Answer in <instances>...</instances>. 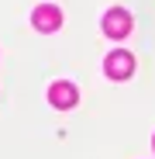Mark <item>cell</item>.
<instances>
[{
    "label": "cell",
    "mask_w": 155,
    "mask_h": 159,
    "mask_svg": "<svg viewBox=\"0 0 155 159\" xmlns=\"http://www.w3.org/2000/svg\"><path fill=\"white\" fill-rule=\"evenodd\" d=\"M103 31H107L110 38H124L127 31H131V14H127L124 7H110L107 14H103Z\"/></svg>",
    "instance_id": "6da1fadb"
},
{
    "label": "cell",
    "mask_w": 155,
    "mask_h": 159,
    "mask_svg": "<svg viewBox=\"0 0 155 159\" xmlns=\"http://www.w3.org/2000/svg\"><path fill=\"white\" fill-rule=\"evenodd\" d=\"M152 145H155V139H152Z\"/></svg>",
    "instance_id": "5b68a950"
},
{
    "label": "cell",
    "mask_w": 155,
    "mask_h": 159,
    "mask_svg": "<svg viewBox=\"0 0 155 159\" xmlns=\"http://www.w3.org/2000/svg\"><path fill=\"white\" fill-rule=\"evenodd\" d=\"M131 73H135V59L127 56V52L117 48V52L107 56V76H110V80H127Z\"/></svg>",
    "instance_id": "277c9868"
},
{
    "label": "cell",
    "mask_w": 155,
    "mask_h": 159,
    "mask_svg": "<svg viewBox=\"0 0 155 159\" xmlns=\"http://www.w3.org/2000/svg\"><path fill=\"white\" fill-rule=\"evenodd\" d=\"M48 100H52V107H59V111H69L76 100H80V93H76L72 83H66V80H59V83H52L48 90Z\"/></svg>",
    "instance_id": "7a4b0ae2"
},
{
    "label": "cell",
    "mask_w": 155,
    "mask_h": 159,
    "mask_svg": "<svg viewBox=\"0 0 155 159\" xmlns=\"http://www.w3.org/2000/svg\"><path fill=\"white\" fill-rule=\"evenodd\" d=\"M31 24L38 31H59V24H62V11L59 7H52V4H45V7H35V14H31Z\"/></svg>",
    "instance_id": "3957f363"
}]
</instances>
